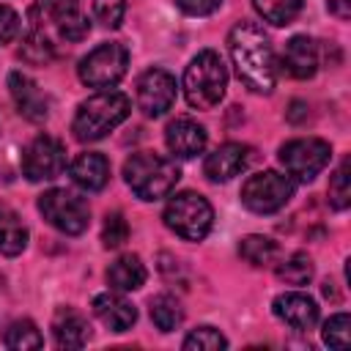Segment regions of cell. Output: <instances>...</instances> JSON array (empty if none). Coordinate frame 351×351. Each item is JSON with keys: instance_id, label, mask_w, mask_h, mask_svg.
Listing matches in <instances>:
<instances>
[{"instance_id": "cell-1", "label": "cell", "mask_w": 351, "mask_h": 351, "mask_svg": "<svg viewBox=\"0 0 351 351\" xmlns=\"http://www.w3.org/2000/svg\"><path fill=\"white\" fill-rule=\"evenodd\" d=\"M228 49L239 80L255 93H271L277 85V60L269 36L255 22L241 19L228 33Z\"/></svg>"}, {"instance_id": "cell-2", "label": "cell", "mask_w": 351, "mask_h": 351, "mask_svg": "<svg viewBox=\"0 0 351 351\" xmlns=\"http://www.w3.org/2000/svg\"><path fill=\"white\" fill-rule=\"evenodd\" d=\"M132 101L126 93L121 90H99L90 99H85L77 107V115L71 121V132L80 143H93L107 137L118 123H123L129 118Z\"/></svg>"}, {"instance_id": "cell-3", "label": "cell", "mask_w": 351, "mask_h": 351, "mask_svg": "<svg viewBox=\"0 0 351 351\" xmlns=\"http://www.w3.org/2000/svg\"><path fill=\"white\" fill-rule=\"evenodd\" d=\"M123 178L140 200H159L176 189L181 170L167 156H159L154 151H137L123 162Z\"/></svg>"}, {"instance_id": "cell-4", "label": "cell", "mask_w": 351, "mask_h": 351, "mask_svg": "<svg viewBox=\"0 0 351 351\" xmlns=\"http://www.w3.org/2000/svg\"><path fill=\"white\" fill-rule=\"evenodd\" d=\"M228 88V71L214 49L197 52L184 71V96L195 110H211L222 101Z\"/></svg>"}, {"instance_id": "cell-5", "label": "cell", "mask_w": 351, "mask_h": 351, "mask_svg": "<svg viewBox=\"0 0 351 351\" xmlns=\"http://www.w3.org/2000/svg\"><path fill=\"white\" fill-rule=\"evenodd\" d=\"M162 219H165V225H167L176 236H181V239H186V241H200V239H206L208 230H211L214 208H211V203H208L203 195H197V192H178V195H173V197L167 200Z\"/></svg>"}, {"instance_id": "cell-6", "label": "cell", "mask_w": 351, "mask_h": 351, "mask_svg": "<svg viewBox=\"0 0 351 351\" xmlns=\"http://www.w3.org/2000/svg\"><path fill=\"white\" fill-rule=\"evenodd\" d=\"M126 66H129V52L123 44L118 41H107V44H99L96 49H90L77 71H80V80L88 85V88H112L121 82V77L126 74Z\"/></svg>"}, {"instance_id": "cell-7", "label": "cell", "mask_w": 351, "mask_h": 351, "mask_svg": "<svg viewBox=\"0 0 351 351\" xmlns=\"http://www.w3.org/2000/svg\"><path fill=\"white\" fill-rule=\"evenodd\" d=\"M280 165L293 181H313L332 159V148L321 137H296L280 145Z\"/></svg>"}, {"instance_id": "cell-8", "label": "cell", "mask_w": 351, "mask_h": 351, "mask_svg": "<svg viewBox=\"0 0 351 351\" xmlns=\"http://www.w3.org/2000/svg\"><path fill=\"white\" fill-rule=\"evenodd\" d=\"M293 195V178L277 170L255 173L241 186V203L255 214H274L280 211Z\"/></svg>"}, {"instance_id": "cell-9", "label": "cell", "mask_w": 351, "mask_h": 351, "mask_svg": "<svg viewBox=\"0 0 351 351\" xmlns=\"http://www.w3.org/2000/svg\"><path fill=\"white\" fill-rule=\"evenodd\" d=\"M38 211L55 230L66 236H80L90 222L88 203L69 189H47L38 197Z\"/></svg>"}, {"instance_id": "cell-10", "label": "cell", "mask_w": 351, "mask_h": 351, "mask_svg": "<svg viewBox=\"0 0 351 351\" xmlns=\"http://www.w3.org/2000/svg\"><path fill=\"white\" fill-rule=\"evenodd\" d=\"M66 170V148L58 137L38 134L22 154V173L30 181H49Z\"/></svg>"}, {"instance_id": "cell-11", "label": "cell", "mask_w": 351, "mask_h": 351, "mask_svg": "<svg viewBox=\"0 0 351 351\" xmlns=\"http://www.w3.org/2000/svg\"><path fill=\"white\" fill-rule=\"evenodd\" d=\"M176 101V77L165 69H148L137 80V107L148 118L165 115Z\"/></svg>"}, {"instance_id": "cell-12", "label": "cell", "mask_w": 351, "mask_h": 351, "mask_svg": "<svg viewBox=\"0 0 351 351\" xmlns=\"http://www.w3.org/2000/svg\"><path fill=\"white\" fill-rule=\"evenodd\" d=\"M271 310H274V315L282 324H288L296 332H307L318 321V304H315V299L307 296V293H302V291H285V293H280L271 302Z\"/></svg>"}, {"instance_id": "cell-13", "label": "cell", "mask_w": 351, "mask_h": 351, "mask_svg": "<svg viewBox=\"0 0 351 351\" xmlns=\"http://www.w3.org/2000/svg\"><path fill=\"white\" fill-rule=\"evenodd\" d=\"M8 90H11V99H14L16 110H19V115H25L33 123L47 121V115H49V99L44 96V90L27 74L11 71L8 74Z\"/></svg>"}, {"instance_id": "cell-14", "label": "cell", "mask_w": 351, "mask_h": 351, "mask_svg": "<svg viewBox=\"0 0 351 351\" xmlns=\"http://www.w3.org/2000/svg\"><path fill=\"white\" fill-rule=\"evenodd\" d=\"M250 165V148L241 143H225L217 151H211L203 162V173L214 184H225L233 176H239Z\"/></svg>"}, {"instance_id": "cell-15", "label": "cell", "mask_w": 351, "mask_h": 351, "mask_svg": "<svg viewBox=\"0 0 351 351\" xmlns=\"http://www.w3.org/2000/svg\"><path fill=\"white\" fill-rule=\"evenodd\" d=\"M165 143L173 156L192 159V156L203 154V148H206V129L192 118H176L165 129Z\"/></svg>"}, {"instance_id": "cell-16", "label": "cell", "mask_w": 351, "mask_h": 351, "mask_svg": "<svg viewBox=\"0 0 351 351\" xmlns=\"http://www.w3.org/2000/svg\"><path fill=\"white\" fill-rule=\"evenodd\" d=\"M93 315L112 332H126L137 321V310L132 307V302H126L121 293H110V291L93 296Z\"/></svg>"}, {"instance_id": "cell-17", "label": "cell", "mask_w": 351, "mask_h": 351, "mask_svg": "<svg viewBox=\"0 0 351 351\" xmlns=\"http://www.w3.org/2000/svg\"><path fill=\"white\" fill-rule=\"evenodd\" d=\"M69 176H71V181H74L80 189H85V192H99V189H104L107 181H110V162H107L101 154L88 151V154H80V156L71 162Z\"/></svg>"}, {"instance_id": "cell-18", "label": "cell", "mask_w": 351, "mask_h": 351, "mask_svg": "<svg viewBox=\"0 0 351 351\" xmlns=\"http://www.w3.org/2000/svg\"><path fill=\"white\" fill-rule=\"evenodd\" d=\"M282 66L291 77L296 80H310L315 71H318V49L313 44V38L307 36H293L288 44H285V52H282Z\"/></svg>"}, {"instance_id": "cell-19", "label": "cell", "mask_w": 351, "mask_h": 351, "mask_svg": "<svg viewBox=\"0 0 351 351\" xmlns=\"http://www.w3.org/2000/svg\"><path fill=\"white\" fill-rule=\"evenodd\" d=\"M52 337L60 348H82L90 337V329L74 307H60L52 318Z\"/></svg>"}, {"instance_id": "cell-20", "label": "cell", "mask_w": 351, "mask_h": 351, "mask_svg": "<svg viewBox=\"0 0 351 351\" xmlns=\"http://www.w3.org/2000/svg\"><path fill=\"white\" fill-rule=\"evenodd\" d=\"M145 277H148V271H145L143 261L137 255H132V252L115 258L110 263V269H107V282L115 291H137L145 282Z\"/></svg>"}, {"instance_id": "cell-21", "label": "cell", "mask_w": 351, "mask_h": 351, "mask_svg": "<svg viewBox=\"0 0 351 351\" xmlns=\"http://www.w3.org/2000/svg\"><path fill=\"white\" fill-rule=\"evenodd\" d=\"M25 247H27V228L8 203H0V252L14 258Z\"/></svg>"}, {"instance_id": "cell-22", "label": "cell", "mask_w": 351, "mask_h": 351, "mask_svg": "<svg viewBox=\"0 0 351 351\" xmlns=\"http://www.w3.org/2000/svg\"><path fill=\"white\" fill-rule=\"evenodd\" d=\"M19 55H22L27 63H36V66L49 63L52 55H55V49H52V44H49V38H47V33H44V27H41L36 11L30 14V27H27V33L22 36Z\"/></svg>"}, {"instance_id": "cell-23", "label": "cell", "mask_w": 351, "mask_h": 351, "mask_svg": "<svg viewBox=\"0 0 351 351\" xmlns=\"http://www.w3.org/2000/svg\"><path fill=\"white\" fill-rule=\"evenodd\" d=\"M239 252H241V258H244L247 263H252V266H269V263H274V258H277V244H274L269 236L252 233V236H244V239H241Z\"/></svg>"}, {"instance_id": "cell-24", "label": "cell", "mask_w": 351, "mask_h": 351, "mask_svg": "<svg viewBox=\"0 0 351 351\" xmlns=\"http://www.w3.org/2000/svg\"><path fill=\"white\" fill-rule=\"evenodd\" d=\"M151 321L156 324L159 332H173V329L181 326L184 310H181V304H178L173 296L162 293V296L151 299Z\"/></svg>"}, {"instance_id": "cell-25", "label": "cell", "mask_w": 351, "mask_h": 351, "mask_svg": "<svg viewBox=\"0 0 351 351\" xmlns=\"http://www.w3.org/2000/svg\"><path fill=\"white\" fill-rule=\"evenodd\" d=\"M3 343H5L8 348H14V351H27V348H41V346H44V337H41V332L36 329L33 321L19 318V321H14V324L5 329Z\"/></svg>"}, {"instance_id": "cell-26", "label": "cell", "mask_w": 351, "mask_h": 351, "mask_svg": "<svg viewBox=\"0 0 351 351\" xmlns=\"http://www.w3.org/2000/svg\"><path fill=\"white\" fill-rule=\"evenodd\" d=\"M252 5L271 25H291L302 11V0H252Z\"/></svg>"}, {"instance_id": "cell-27", "label": "cell", "mask_w": 351, "mask_h": 351, "mask_svg": "<svg viewBox=\"0 0 351 351\" xmlns=\"http://www.w3.org/2000/svg\"><path fill=\"white\" fill-rule=\"evenodd\" d=\"M277 277L288 285H307L313 280V261L304 252H293L288 261L277 266Z\"/></svg>"}, {"instance_id": "cell-28", "label": "cell", "mask_w": 351, "mask_h": 351, "mask_svg": "<svg viewBox=\"0 0 351 351\" xmlns=\"http://www.w3.org/2000/svg\"><path fill=\"white\" fill-rule=\"evenodd\" d=\"M225 346H228V340L214 326H197L184 337L186 351H217V348H225Z\"/></svg>"}, {"instance_id": "cell-29", "label": "cell", "mask_w": 351, "mask_h": 351, "mask_svg": "<svg viewBox=\"0 0 351 351\" xmlns=\"http://www.w3.org/2000/svg\"><path fill=\"white\" fill-rule=\"evenodd\" d=\"M329 203H332V208H337V211L348 208V203H351V184H348V159H343V162H340V167L335 170L332 181H329Z\"/></svg>"}, {"instance_id": "cell-30", "label": "cell", "mask_w": 351, "mask_h": 351, "mask_svg": "<svg viewBox=\"0 0 351 351\" xmlns=\"http://www.w3.org/2000/svg\"><path fill=\"white\" fill-rule=\"evenodd\" d=\"M348 335H351V318L348 313H337L324 324V343L329 348H348Z\"/></svg>"}, {"instance_id": "cell-31", "label": "cell", "mask_w": 351, "mask_h": 351, "mask_svg": "<svg viewBox=\"0 0 351 351\" xmlns=\"http://www.w3.org/2000/svg\"><path fill=\"white\" fill-rule=\"evenodd\" d=\"M126 239H129V225H126L123 214H118V211L107 214L104 217V228H101V244L107 250H118Z\"/></svg>"}, {"instance_id": "cell-32", "label": "cell", "mask_w": 351, "mask_h": 351, "mask_svg": "<svg viewBox=\"0 0 351 351\" xmlns=\"http://www.w3.org/2000/svg\"><path fill=\"white\" fill-rule=\"evenodd\" d=\"M93 14L104 27H118L126 14L123 0H93Z\"/></svg>"}, {"instance_id": "cell-33", "label": "cell", "mask_w": 351, "mask_h": 351, "mask_svg": "<svg viewBox=\"0 0 351 351\" xmlns=\"http://www.w3.org/2000/svg\"><path fill=\"white\" fill-rule=\"evenodd\" d=\"M88 30H90V22H88V16H82L80 11L58 22V33H60L66 41H82V38L88 36Z\"/></svg>"}, {"instance_id": "cell-34", "label": "cell", "mask_w": 351, "mask_h": 351, "mask_svg": "<svg viewBox=\"0 0 351 351\" xmlns=\"http://www.w3.org/2000/svg\"><path fill=\"white\" fill-rule=\"evenodd\" d=\"M38 5L44 8V14H47L55 25H58L60 19H66V16H71V14L80 11L77 0H38Z\"/></svg>"}, {"instance_id": "cell-35", "label": "cell", "mask_w": 351, "mask_h": 351, "mask_svg": "<svg viewBox=\"0 0 351 351\" xmlns=\"http://www.w3.org/2000/svg\"><path fill=\"white\" fill-rule=\"evenodd\" d=\"M19 36V14L8 5H0V44H8Z\"/></svg>"}, {"instance_id": "cell-36", "label": "cell", "mask_w": 351, "mask_h": 351, "mask_svg": "<svg viewBox=\"0 0 351 351\" xmlns=\"http://www.w3.org/2000/svg\"><path fill=\"white\" fill-rule=\"evenodd\" d=\"M176 5L189 16H206L222 5V0H176Z\"/></svg>"}, {"instance_id": "cell-37", "label": "cell", "mask_w": 351, "mask_h": 351, "mask_svg": "<svg viewBox=\"0 0 351 351\" xmlns=\"http://www.w3.org/2000/svg\"><path fill=\"white\" fill-rule=\"evenodd\" d=\"M329 11L337 14L340 19H348V14H351V0H329Z\"/></svg>"}, {"instance_id": "cell-38", "label": "cell", "mask_w": 351, "mask_h": 351, "mask_svg": "<svg viewBox=\"0 0 351 351\" xmlns=\"http://www.w3.org/2000/svg\"><path fill=\"white\" fill-rule=\"evenodd\" d=\"M307 115V104L304 101H291V110H288V121H302Z\"/></svg>"}]
</instances>
